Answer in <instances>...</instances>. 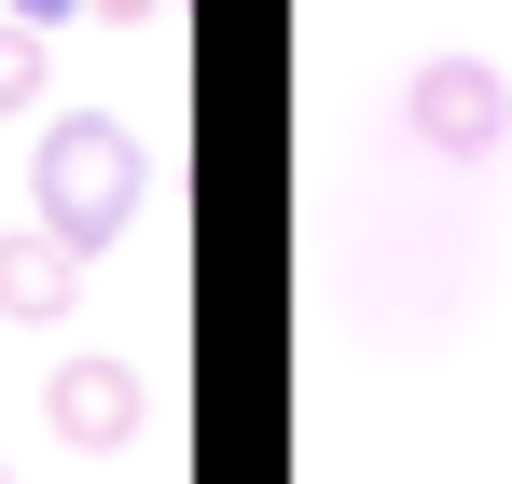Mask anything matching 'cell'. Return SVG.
I'll return each mask as SVG.
<instances>
[{
  "label": "cell",
  "mask_w": 512,
  "mask_h": 484,
  "mask_svg": "<svg viewBox=\"0 0 512 484\" xmlns=\"http://www.w3.org/2000/svg\"><path fill=\"white\" fill-rule=\"evenodd\" d=\"M70 305H84V249L70 236H42V222H14V236H0V319H70Z\"/></svg>",
  "instance_id": "cell-4"
},
{
  "label": "cell",
  "mask_w": 512,
  "mask_h": 484,
  "mask_svg": "<svg viewBox=\"0 0 512 484\" xmlns=\"http://www.w3.org/2000/svg\"><path fill=\"white\" fill-rule=\"evenodd\" d=\"M42 429L70 443V457H125L139 429H153V388H139V360H56V388H42Z\"/></svg>",
  "instance_id": "cell-3"
},
{
  "label": "cell",
  "mask_w": 512,
  "mask_h": 484,
  "mask_svg": "<svg viewBox=\"0 0 512 484\" xmlns=\"http://www.w3.org/2000/svg\"><path fill=\"white\" fill-rule=\"evenodd\" d=\"M84 14H111V28H167L180 0H84Z\"/></svg>",
  "instance_id": "cell-7"
},
{
  "label": "cell",
  "mask_w": 512,
  "mask_h": 484,
  "mask_svg": "<svg viewBox=\"0 0 512 484\" xmlns=\"http://www.w3.org/2000/svg\"><path fill=\"white\" fill-rule=\"evenodd\" d=\"M0 14H14V28H42V42H56V28H70V14H84V0H0Z\"/></svg>",
  "instance_id": "cell-6"
},
{
  "label": "cell",
  "mask_w": 512,
  "mask_h": 484,
  "mask_svg": "<svg viewBox=\"0 0 512 484\" xmlns=\"http://www.w3.org/2000/svg\"><path fill=\"white\" fill-rule=\"evenodd\" d=\"M42 97H56V56H42V28H14V14H0V125H14V111H42Z\"/></svg>",
  "instance_id": "cell-5"
},
{
  "label": "cell",
  "mask_w": 512,
  "mask_h": 484,
  "mask_svg": "<svg viewBox=\"0 0 512 484\" xmlns=\"http://www.w3.org/2000/svg\"><path fill=\"white\" fill-rule=\"evenodd\" d=\"M0 484H14V457H0Z\"/></svg>",
  "instance_id": "cell-8"
},
{
  "label": "cell",
  "mask_w": 512,
  "mask_h": 484,
  "mask_svg": "<svg viewBox=\"0 0 512 484\" xmlns=\"http://www.w3.org/2000/svg\"><path fill=\"white\" fill-rule=\"evenodd\" d=\"M139 208H153V153H139V125H125V111H56L42 153H28V222L70 236V249H111Z\"/></svg>",
  "instance_id": "cell-1"
},
{
  "label": "cell",
  "mask_w": 512,
  "mask_h": 484,
  "mask_svg": "<svg viewBox=\"0 0 512 484\" xmlns=\"http://www.w3.org/2000/svg\"><path fill=\"white\" fill-rule=\"evenodd\" d=\"M402 125H416V153H443V166H485L512 139V83L485 70V56H429L416 83H402Z\"/></svg>",
  "instance_id": "cell-2"
}]
</instances>
